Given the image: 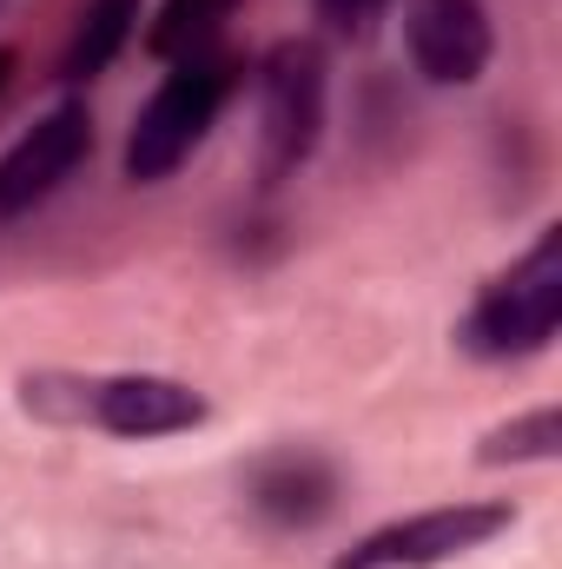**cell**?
I'll return each instance as SVG.
<instances>
[{
    "label": "cell",
    "mask_w": 562,
    "mask_h": 569,
    "mask_svg": "<svg viewBox=\"0 0 562 569\" xmlns=\"http://www.w3.org/2000/svg\"><path fill=\"white\" fill-rule=\"evenodd\" d=\"M523 457H562V411H530L483 437V463H523Z\"/></svg>",
    "instance_id": "8fae6325"
},
{
    "label": "cell",
    "mask_w": 562,
    "mask_h": 569,
    "mask_svg": "<svg viewBox=\"0 0 562 569\" xmlns=\"http://www.w3.org/2000/svg\"><path fill=\"white\" fill-rule=\"evenodd\" d=\"M27 411L100 425L113 437H172L205 425V398L179 378H27Z\"/></svg>",
    "instance_id": "6da1fadb"
},
{
    "label": "cell",
    "mask_w": 562,
    "mask_h": 569,
    "mask_svg": "<svg viewBox=\"0 0 562 569\" xmlns=\"http://www.w3.org/2000/svg\"><path fill=\"white\" fill-rule=\"evenodd\" d=\"M338 497V477L318 463V457H272L259 477H252V503L272 517V523H318Z\"/></svg>",
    "instance_id": "ba28073f"
},
{
    "label": "cell",
    "mask_w": 562,
    "mask_h": 569,
    "mask_svg": "<svg viewBox=\"0 0 562 569\" xmlns=\"http://www.w3.org/2000/svg\"><path fill=\"white\" fill-rule=\"evenodd\" d=\"M562 325V226H550L503 279L490 284L463 325V345L476 358H530Z\"/></svg>",
    "instance_id": "7a4b0ae2"
},
{
    "label": "cell",
    "mask_w": 562,
    "mask_h": 569,
    "mask_svg": "<svg viewBox=\"0 0 562 569\" xmlns=\"http://www.w3.org/2000/svg\"><path fill=\"white\" fill-rule=\"evenodd\" d=\"M318 7H324V20H331L338 33H364V27L378 20L384 0H318Z\"/></svg>",
    "instance_id": "7c38bea8"
},
{
    "label": "cell",
    "mask_w": 562,
    "mask_h": 569,
    "mask_svg": "<svg viewBox=\"0 0 562 569\" xmlns=\"http://www.w3.org/2000/svg\"><path fill=\"white\" fill-rule=\"evenodd\" d=\"M7 73H13V53H0V87H7Z\"/></svg>",
    "instance_id": "4fadbf2b"
},
{
    "label": "cell",
    "mask_w": 562,
    "mask_h": 569,
    "mask_svg": "<svg viewBox=\"0 0 562 569\" xmlns=\"http://www.w3.org/2000/svg\"><path fill=\"white\" fill-rule=\"evenodd\" d=\"M87 146H93V120H87L80 107L47 113L27 140L0 159V219H20V212H33L47 192H60V186L73 179V166L87 159Z\"/></svg>",
    "instance_id": "8992f818"
},
{
    "label": "cell",
    "mask_w": 562,
    "mask_h": 569,
    "mask_svg": "<svg viewBox=\"0 0 562 569\" xmlns=\"http://www.w3.org/2000/svg\"><path fill=\"white\" fill-rule=\"evenodd\" d=\"M232 7H239V0H165L159 20H152V53H165V60L205 53L212 33L232 20Z\"/></svg>",
    "instance_id": "30bf717a"
},
{
    "label": "cell",
    "mask_w": 562,
    "mask_h": 569,
    "mask_svg": "<svg viewBox=\"0 0 562 569\" xmlns=\"http://www.w3.org/2000/svg\"><path fill=\"white\" fill-rule=\"evenodd\" d=\"M225 93H232V60H219V53L179 60V73H165V87L145 100L140 127H133V140H127V179L152 186V179L179 172L185 152L205 140V127L219 120Z\"/></svg>",
    "instance_id": "3957f363"
},
{
    "label": "cell",
    "mask_w": 562,
    "mask_h": 569,
    "mask_svg": "<svg viewBox=\"0 0 562 569\" xmlns=\"http://www.w3.org/2000/svg\"><path fill=\"white\" fill-rule=\"evenodd\" d=\"M510 523H516L510 503H443V510H423V517L371 530L358 550H344L331 569H430V563H450V557L483 550Z\"/></svg>",
    "instance_id": "277c9868"
},
{
    "label": "cell",
    "mask_w": 562,
    "mask_h": 569,
    "mask_svg": "<svg viewBox=\"0 0 562 569\" xmlns=\"http://www.w3.org/2000/svg\"><path fill=\"white\" fill-rule=\"evenodd\" d=\"M411 60L436 87H470L490 67L483 0H411Z\"/></svg>",
    "instance_id": "52a82bcc"
},
{
    "label": "cell",
    "mask_w": 562,
    "mask_h": 569,
    "mask_svg": "<svg viewBox=\"0 0 562 569\" xmlns=\"http://www.w3.org/2000/svg\"><path fill=\"white\" fill-rule=\"evenodd\" d=\"M133 20H140V0H87V20L73 33V53H67V73L73 80H93L120 60V47L133 40Z\"/></svg>",
    "instance_id": "9c48e42d"
},
{
    "label": "cell",
    "mask_w": 562,
    "mask_h": 569,
    "mask_svg": "<svg viewBox=\"0 0 562 569\" xmlns=\"http://www.w3.org/2000/svg\"><path fill=\"white\" fill-rule=\"evenodd\" d=\"M259 120H265V172H291L324 127V53L311 40L272 47L259 73Z\"/></svg>",
    "instance_id": "5b68a950"
}]
</instances>
